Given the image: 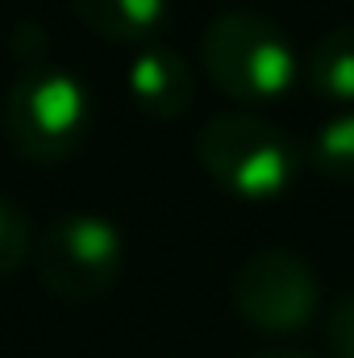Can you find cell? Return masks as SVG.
I'll return each instance as SVG.
<instances>
[{"mask_svg":"<svg viewBox=\"0 0 354 358\" xmlns=\"http://www.w3.org/2000/svg\"><path fill=\"white\" fill-rule=\"evenodd\" d=\"M125 84H129L134 104L146 117H159V121L183 117L192 108V96H196V80H192L187 63L179 59L171 46H146L129 63Z\"/></svg>","mask_w":354,"mask_h":358,"instance_id":"obj_6","label":"cell"},{"mask_svg":"<svg viewBox=\"0 0 354 358\" xmlns=\"http://www.w3.org/2000/svg\"><path fill=\"white\" fill-rule=\"evenodd\" d=\"M234 304L246 325L263 334H296L321 304L313 267L292 250H259L234 279Z\"/></svg>","mask_w":354,"mask_h":358,"instance_id":"obj_5","label":"cell"},{"mask_svg":"<svg viewBox=\"0 0 354 358\" xmlns=\"http://www.w3.org/2000/svg\"><path fill=\"white\" fill-rule=\"evenodd\" d=\"M71 8L108 42H142L167 17V0H71Z\"/></svg>","mask_w":354,"mask_h":358,"instance_id":"obj_7","label":"cell"},{"mask_svg":"<svg viewBox=\"0 0 354 358\" xmlns=\"http://www.w3.org/2000/svg\"><path fill=\"white\" fill-rule=\"evenodd\" d=\"M325 334H330V355L334 358H354V292L334 304Z\"/></svg>","mask_w":354,"mask_h":358,"instance_id":"obj_11","label":"cell"},{"mask_svg":"<svg viewBox=\"0 0 354 358\" xmlns=\"http://www.w3.org/2000/svg\"><path fill=\"white\" fill-rule=\"evenodd\" d=\"M200 63L208 80L234 100H279L296 80V55L288 38L255 13H221L200 38Z\"/></svg>","mask_w":354,"mask_h":358,"instance_id":"obj_3","label":"cell"},{"mask_svg":"<svg viewBox=\"0 0 354 358\" xmlns=\"http://www.w3.org/2000/svg\"><path fill=\"white\" fill-rule=\"evenodd\" d=\"M200 167L238 200H275L296 179V146L263 117L221 113L196 138Z\"/></svg>","mask_w":354,"mask_h":358,"instance_id":"obj_2","label":"cell"},{"mask_svg":"<svg viewBox=\"0 0 354 358\" xmlns=\"http://www.w3.org/2000/svg\"><path fill=\"white\" fill-rule=\"evenodd\" d=\"M25 255H29V221L8 200H0V275L17 271Z\"/></svg>","mask_w":354,"mask_h":358,"instance_id":"obj_10","label":"cell"},{"mask_svg":"<svg viewBox=\"0 0 354 358\" xmlns=\"http://www.w3.org/2000/svg\"><path fill=\"white\" fill-rule=\"evenodd\" d=\"M309 76H313V88L325 100L351 104L354 100V25H338V29H330L317 42Z\"/></svg>","mask_w":354,"mask_h":358,"instance_id":"obj_8","label":"cell"},{"mask_svg":"<svg viewBox=\"0 0 354 358\" xmlns=\"http://www.w3.org/2000/svg\"><path fill=\"white\" fill-rule=\"evenodd\" d=\"M255 358H309V355H300V350H263Z\"/></svg>","mask_w":354,"mask_h":358,"instance_id":"obj_12","label":"cell"},{"mask_svg":"<svg viewBox=\"0 0 354 358\" xmlns=\"http://www.w3.org/2000/svg\"><path fill=\"white\" fill-rule=\"evenodd\" d=\"M125 267V242L113 221L71 213L55 221L38 242V275L46 292L63 300H96L104 296Z\"/></svg>","mask_w":354,"mask_h":358,"instance_id":"obj_4","label":"cell"},{"mask_svg":"<svg viewBox=\"0 0 354 358\" xmlns=\"http://www.w3.org/2000/svg\"><path fill=\"white\" fill-rule=\"evenodd\" d=\"M313 163L330 179H354V113L334 117L317 142H313Z\"/></svg>","mask_w":354,"mask_h":358,"instance_id":"obj_9","label":"cell"},{"mask_svg":"<svg viewBox=\"0 0 354 358\" xmlns=\"http://www.w3.org/2000/svg\"><path fill=\"white\" fill-rule=\"evenodd\" d=\"M88 92L84 84L50 63H25L4 96L8 142L34 163H63L88 134Z\"/></svg>","mask_w":354,"mask_h":358,"instance_id":"obj_1","label":"cell"}]
</instances>
